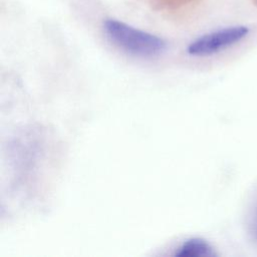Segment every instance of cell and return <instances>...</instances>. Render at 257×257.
Wrapping results in <instances>:
<instances>
[{
  "label": "cell",
  "instance_id": "obj_1",
  "mask_svg": "<svg viewBox=\"0 0 257 257\" xmlns=\"http://www.w3.org/2000/svg\"><path fill=\"white\" fill-rule=\"evenodd\" d=\"M106 37L118 48L139 57H155L167 50V42L158 35L133 27L114 18L102 23Z\"/></svg>",
  "mask_w": 257,
  "mask_h": 257
},
{
  "label": "cell",
  "instance_id": "obj_2",
  "mask_svg": "<svg viewBox=\"0 0 257 257\" xmlns=\"http://www.w3.org/2000/svg\"><path fill=\"white\" fill-rule=\"evenodd\" d=\"M248 33L249 28L244 25L225 27L196 38L188 45L187 52L192 56L212 55L239 42Z\"/></svg>",
  "mask_w": 257,
  "mask_h": 257
},
{
  "label": "cell",
  "instance_id": "obj_3",
  "mask_svg": "<svg viewBox=\"0 0 257 257\" xmlns=\"http://www.w3.org/2000/svg\"><path fill=\"white\" fill-rule=\"evenodd\" d=\"M174 255L176 257H216L218 254L207 240L193 237L184 241Z\"/></svg>",
  "mask_w": 257,
  "mask_h": 257
},
{
  "label": "cell",
  "instance_id": "obj_4",
  "mask_svg": "<svg viewBox=\"0 0 257 257\" xmlns=\"http://www.w3.org/2000/svg\"><path fill=\"white\" fill-rule=\"evenodd\" d=\"M192 0H151L157 8H175L189 3Z\"/></svg>",
  "mask_w": 257,
  "mask_h": 257
}]
</instances>
